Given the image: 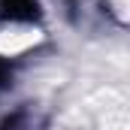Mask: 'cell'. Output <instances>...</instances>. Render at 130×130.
<instances>
[{
  "instance_id": "obj_3",
  "label": "cell",
  "mask_w": 130,
  "mask_h": 130,
  "mask_svg": "<svg viewBox=\"0 0 130 130\" xmlns=\"http://www.w3.org/2000/svg\"><path fill=\"white\" fill-rule=\"evenodd\" d=\"M0 130H36V124H33V115L27 109H18L0 124Z\"/></svg>"
},
{
  "instance_id": "obj_2",
  "label": "cell",
  "mask_w": 130,
  "mask_h": 130,
  "mask_svg": "<svg viewBox=\"0 0 130 130\" xmlns=\"http://www.w3.org/2000/svg\"><path fill=\"white\" fill-rule=\"evenodd\" d=\"M0 15L6 21L27 24L39 18V0H0Z\"/></svg>"
},
{
  "instance_id": "obj_1",
  "label": "cell",
  "mask_w": 130,
  "mask_h": 130,
  "mask_svg": "<svg viewBox=\"0 0 130 130\" xmlns=\"http://www.w3.org/2000/svg\"><path fill=\"white\" fill-rule=\"evenodd\" d=\"M73 18L79 27L85 30H97V27H106L109 24V6L103 0H73Z\"/></svg>"
},
{
  "instance_id": "obj_4",
  "label": "cell",
  "mask_w": 130,
  "mask_h": 130,
  "mask_svg": "<svg viewBox=\"0 0 130 130\" xmlns=\"http://www.w3.org/2000/svg\"><path fill=\"white\" fill-rule=\"evenodd\" d=\"M3 79H6V64L0 61V85H3Z\"/></svg>"
}]
</instances>
